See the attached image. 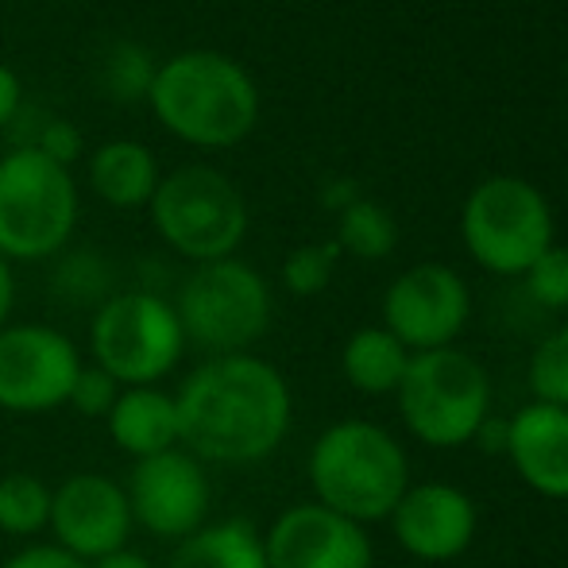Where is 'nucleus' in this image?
<instances>
[{"mask_svg":"<svg viewBox=\"0 0 568 568\" xmlns=\"http://www.w3.org/2000/svg\"><path fill=\"white\" fill-rule=\"evenodd\" d=\"M182 449L202 464H260L291 429L283 372L252 352L210 356L174 390Z\"/></svg>","mask_w":568,"mask_h":568,"instance_id":"nucleus-1","label":"nucleus"},{"mask_svg":"<svg viewBox=\"0 0 568 568\" xmlns=\"http://www.w3.org/2000/svg\"><path fill=\"white\" fill-rule=\"evenodd\" d=\"M148 105L174 140L225 151L252 135L260 120V90L236 59L197 47L159 62Z\"/></svg>","mask_w":568,"mask_h":568,"instance_id":"nucleus-2","label":"nucleus"},{"mask_svg":"<svg viewBox=\"0 0 568 568\" xmlns=\"http://www.w3.org/2000/svg\"><path fill=\"white\" fill-rule=\"evenodd\" d=\"M310 484L322 507L359 526L379 523L406 495V456L387 429L372 422H337L314 442Z\"/></svg>","mask_w":568,"mask_h":568,"instance_id":"nucleus-3","label":"nucleus"},{"mask_svg":"<svg viewBox=\"0 0 568 568\" xmlns=\"http://www.w3.org/2000/svg\"><path fill=\"white\" fill-rule=\"evenodd\" d=\"M78 213L82 202L70 166L31 148H12L0 159V255L8 263L62 255L78 229Z\"/></svg>","mask_w":568,"mask_h":568,"instance_id":"nucleus-4","label":"nucleus"},{"mask_svg":"<svg viewBox=\"0 0 568 568\" xmlns=\"http://www.w3.org/2000/svg\"><path fill=\"white\" fill-rule=\"evenodd\" d=\"M151 229L182 260L213 263L236 255L247 236V202L229 174L205 163H186L163 174L148 202Z\"/></svg>","mask_w":568,"mask_h":568,"instance_id":"nucleus-5","label":"nucleus"},{"mask_svg":"<svg viewBox=\"0 0 568 568\" xmlns=\"http://www.w3.org/2000/svg\"><path fill=\"white\" fill-rule=\"evenodd\" d=\"M186 344L210 356H236L247 352L271 325V286L252 263L213 260L197 263L171 302Z\"/></svg>","mask_w":568,"mask_h":568,"instance_id":"nucleus-6","label":"nucleus"},{"mask_svg":"<svg viewBox=\"0 0 568 568\" xmlns=\"http://www.w3.org/2000/svg\"><path fill=\"white\" fill-rule=\"evenodd\" d=\"M90 356L120 387H159L186 356V333L163 294L116 291L93 310Z\"/></svg>","mask_w":568,"mask_h":568,"instance_id":"nucleus-7","label":"nucleus"},{"mask_svg":"<svg viewBox=\"0 0 568 568\" xmlns=\"http://www.w3.org/2000/svg\"><path fill=\"white\" fill-rule=\"evenodd\" d=\"M460 232L479 267L495 275H526L554 247V213L534 182L495 174L468 194Z\"/></svg>","mask_w":568,"mask_h":568,"instance_id":"nucleus-8","label":"nucleus"},{"mask_svg":"<svg viewBox=\"0 0 568 568\" xmlns=\"http://www.w3.org/2000/svg\"><path fill=\"white\" fill-rule=\"evenodd\" d=\"M398 406L418 442L434 449H456L471 442L487 418V372L460 348L410 352L398 383Z\"/></svg>","mask_w":568,"mask_h":568,"instance_id":"nucleus-9","label":"nucleus"},{"mask_svg":"<svg viewBox=\"0 0 568 568\" xmlns=\"http://www.w3.org/2000/svg\"><path fill=\"white\" fill-rule=\"evenodd\" d=\"M82 364L78 344L54 325L8 322L0 329V410L20 418L62 410Z\"/></svg>","mask_w":568,"mask_h":568,"instance_id":"nucleus-10","label":"nucleus"},{"mask_svg":"<svg viewBox=\"0 0 568 568\" xmlns=\"http://www.w3.org/2000/svg\"><path fill=\"white\" fill-rule=\"evenodd\" d=\"M132 523L155 541L179 546L194 530H202L210 518L213 487L205 476V464L186 449H171L135 460L124 479Z\"/></svg>","mask_w":568,"mask_h":568,"instance_id":"nucleus-11","label":"nucleus"},{"mask_svg":"<svg viewBox=\"0 0 568 568\" xmlns=\"http://www.w3.org/2000/svg\"><path fill=\"white\" fill-rule=\"evenodd\" d=\"M51 541L78 561H98V557L124 549L132 538V507H128L124 484L101 471H74L59 487H51Z\"/></svg>","mask_w":568,"mask_h":568,"instance_id":"nucleus-12","label":"nucleus"},{"mask_svg":"<svg viewBox=\"0 0 568 568\" xmlns=\"http://www.w3.org/2000/svg\"><path fill=\"white\" fill-rule=\"evenodd\" d=\"M468 286L453 267L418 263L390 283L387 298H383V322L403 348H449L468 322Z\"/></svg>","mask_w":568,"mask_h":568,"instance_id":"nucleus-13","label":"nucleus"},{"mask_svg":"<svg viewBox=\"0 0 568 568\" xmlns=\"http://www.w3.org/2000/svg\"><path fill=\"white\" fill-rule=\"evenodd\" d=\"M267 568H372L364 526L322 503L283 510L263 534Z\"/></svg>","mask_w":568,"mask_h":568,"instance_id":"nucleus-14","label":"nucleus"},{"mask_svg":"<svg viewBox=\"0 0 568 568\" xmlns=\"http://www.w3.org/2000/svg\"><path fill=\"white\" fill-rule=\"evenodd\" d=\"M390 523L406 554L422 561H453L476 534V507L449 484H422L406 487L398 507L390 510Z\"/></svg>","mask_w":568,"mask_h":568,"instance_id":"nucleus-15","label":"nucleus"},{"mask_svg":"<svg viewBox=\"0 0 568 568\" xmlns=\"http://www.w3.org/2000/svg\"><path fill=\"white\" fill-rule=\"evenodd\" d=\"M507 456L518 476L549 499H568V410L530 403L510 422Z\"/></svg>","mask_w":568,"mask_h":568,"instance_id":"nucleus-16","label":"nucleus"},{"mask_svg":"<svg viewBox=\"0 0 568 568\" xmlns=\"http://www.w3.org/2000/svg\"><path fill=\"white\" fill-rule=\"evenodd\" d=\"M105 429L116 449L132 456V460H148V456L182 449L174 390L163 387H124L116 406L109 410Z\"/></svg>","mask_w":568,"mask_h":568,"instance_id":"nucleus-17","label":"nucleus"},{"mask_svg":"<svg viewBox=\"0 0 568 568\" xmlns=\"http://www.w3.org/2000/svg\"><path fill=\"white\" fill-rule=\"evenodd\" d=\"M90 190L109 210H148L159 186V163L140 140H109L90 155Z\"/></svg>","mask_w":568,"mask_h":568,"instance_id":"nucleus-18","label":"nucleus"},{"mask_svg":"<svg viewBox=\"0 0 568 568\" xmlns=\"http://www.w3.org/2000/svg\"><path fill=\"white\" fill-rule=\"evenodd\" d=\"M166 568H267L263 534L247 518L205 523L171 549Z\"/></svg>","mask_w":568,"mask_h":568,"instance_id":"nucleus-19","label":"nucleus"},{"mask_svg":"<svg viewBox=\"0 0 568 568\" xmlns=\"http://www.w3.org/2000/svg\"><path fill=\"white\" fill-rule=\"evenodd\" d=\"M410 364V348H403L387 329H359L344 344V379L364 395H390L398 390Z\"/></svg>","mask_w":568,"mask_h":568,"instance_id":"nucleus-20","label":"nucleus"},{"mask_svg":"<svg viewBox=\"0 0 568 568\" xmlns=\"http://www.w3.org/2000/svg\"><path fill=\"white\" fill-rule=\"evenodd\" d=\"M51 523V487L31 471L0 476V530L8 538H36Z\"/></svg>","mask_w":568,"mask_h":568,"instance_id":"nucleus-21","label":"nucleus"},{"mask_svg":"<svg viewBox=\"0 0 568 568\" xmlns=\"http://www.w3.org/2000/svg\"><path fill=\"white\" fill-rule=\"evenodd\" d=\"M333 244L348 255H359V260H383V255L395 252L398 229L379 202H372V197H356V202L341 210L337 240H333Z\"/></svg>","mask_w":568,"mask_h":568,"instance_id":"nucleus-22","label":"nucleus"},{"mask_svg":"<svg viewBox=\"0 0 568 568\" xmlns=\"http://www.w3.org/2000/svg\"><path fill=\"white\" fill-rule=\"evenodd\" d=\"M159 62L151 59V51L132 39H120L101 59V90L113 101H148L151 82H155Z\"/></svg>","mask_w":568,"mask_h":568,"instance_id":"nucleus-23","label":"nucleus"},{"mask_svg":"<svg viewBox=\"0 0 568 568\" xmlns=\"http://www.w3.org/2000/svg\"><path fill=\"white\" fill-rule=\"evenodd\" d=\"M54 294L67 298L70 306H93L113 298V267L93 252H70L54 271Z\"/></svg>","mask_w":568,"mask_h":568,"instance_id":"nucleus-24","label":"nucleus"},{"mask_svg":"<svg viewBox=\"0 0 568 568\" xmlns=\"http://www.w3.org/2000/svg\"><path fill=\"white\" fill-rule=\"evenodd\" d=\"M341 247L337 244H302L286 255L283 263V286L298 298H314L329 286L333 271H337Z\"/></svg>","mask_w":568,"mask_h":568,"instance_id":"nucleus-25","label":"nucleus"},{"mask_svg":"<svg viewBox=\"0 0 568 568\" xmlns=\"http://www.w3.org/2000/svg\"><path fill=\"white\" fill-rule=\"evenodd\" d=\"M530 387L538 395V403L568 410V329L538 344V352L530 359Z\"/></svg>","mask_w":568,"mask_h":568,"instance_id":"nucleus-26","label":"nucleus"},{"mask_svg":"<svg viewBox=\"0 0 568 568\" xmlns=\"http://www.w3.org/2000/svg\"><path fill=\"white\" fill-rule=\"evenodd\" d=\"M120 390H124V387H120V383L109 372H101L98 364H82V372H78L74 387H70L67 406L78 414V418L105 422L109 410L116 406Z\"/></svg>","mask_w":568,"mask_h":568,"instance_id":"nucleus-27","label":"nucleus"},{"mask_svg":"<svg viewBox=\"0 0 568 568\" xmlns=\"http://www.w3.org/2000/svg\"><path fill=\"white\" fill-rule=\"evenodd\" d=\"M20 148H31V151H39V155H47L51 163H59V166H70L74 159H82V132H78L70 120H62V116H43V120H36V128H31V135L20 143Z\"/></svg>","mask_w":568,"mask_h":568,"instance_id":"nucleus-28","label":"nucleus"},{"mask_svg":"<svg viewBox=\"0 0 568 568\" xmlns=\"http://www.w3.org/2000/svg\"><path fill=\"white\" fill-rule=\"evenodd\" d=\"M526 283H530V294L541 302V306L561 310L568 306V247H549L530 271H526Z\"/></svg>","mask_w":568,"mask_h":568,"instance_id":"nucleus-29","label":"nucleus"},{"mask_svg":"<svg viewBox=\"0 0 568 568\" xmlns=\"http://www.w3.org/2000/svg\"><path fill=\"white\" fill-rule=\"evenodd\" d=\"M0 568H85V561H78L74 554L59 549L54 541H31V546L12 554Z\"/></svg>","mask_w":568,"mask_h":568,"instance_id":"nucleus-30","label":"nucleus"},{"mask_svg":"<svg viewBox=\"0 0 568 568\" xmlns=\"http://www.w3.org/2000/svg\"><path fill=\"white\" fill-rule=\"evenodd\" d=\"M20 113H23V82L12 67L0 62V132L12 128Z\"/></svg>","mask_w":568,"mask_h":568,"instance_id":"nucleus-31","label":"nucleus"},{"mask_svg":"<svg viewBox=\"0 0 568 568\" xmlns=\"http://www.w3.org/2000/svg\"><path fill=\"white\" fill-rule=\"evenodd\" d=\"M85 568H155L148 554H140V549L124 546V549H113V554L98 557V561H90Z\"/></svg>","mask_w":568,"mask_h":568,"instance_id":"nucleus-32","label":"nucleus"},{"mask_svg":"<svg viewBox=\"0 0 568 568\" xmlns=\"http://www.w3.org/2000/svg\"><path fill=\"white\" fill-rule=\"evenodd\" d=\"M12 310H16V275H12V263L0 255V329L12 322Z\"/></svg>","mask_w":568,"mask_h":568,"instance_id":"nucleus-33","label":"nucleus"},{"mask_svg":"<svg viewBox=\"0 0 568 568\" xmlns=\"http://www.w3.org/2000/svg\"><path fill=\"white\" fill-rule=\"evenodd\" d=\"M479 445H484L487 453H507V437H510V422H491L484 418V426L476 429Z\"/></svg>","mask_w":568,"mask_h":568,"instance_id":"nucleus-34","label":"nucleus"}]
</instances>
